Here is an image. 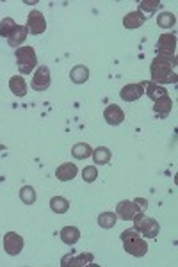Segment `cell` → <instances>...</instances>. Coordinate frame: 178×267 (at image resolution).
Wrapping results in <instances>:
<instances>
[{
	"mask_svg": "<svg viewBox=\"0 0 178 267\" xmlns=\"http://www.w3.org/2000/svg\"><path fill=\"white\" fill-rule=\"evenodd\" d=\"M50 82H52V77H50V70L47 66H39L38 70L34 71L32 75V80H31V88L34 91H47L50 88Z\"/></svg>",
	"mask_w": 178,
	"mask_h": 267,
	"instance_id": "8992f818",
	"label": "cell"
},
{
	"mask_svg": "<svg viewBox=\"0 0 178 267\" xmlns=\"http://www.w3.org/2000/svg\"><path fill=\"white\" fill-rule=\"evenodd\" d=\"M14 55H16V66L18 71L21 75H29L34 71V68L38 66V55H36V50L32 47H20L14 50Z\"/></svg>",
	"mask_w": 178,
	"mask_h": 267,
	"instance_id": "3957f363",
	"label": "cell"
},
{
	"mask_svg": "<svg viewBox=\"0 0 178 267\" xmlns=\"http://www.w3.org/2000/svg\"><path fill=\"white\" fill-rule=\"evenodd\" d=\"M118 223V216L114 212H102L98 216V224L100 228H105V230H110L114 228Z\"/></svg>",
	"mask_w": 178,
	"mask_h": 267,
	"instance_id": "cb8c5ba5",
	"label": "cell"
},
{
	"mask_svg": "<svg viewBox=\"0 0 178 267\" xmlns=\"http://www.w3.org/2000/svg\"><path fill=\"white\" fill-rule=\"evenodd\" d=\"M27 34H29L27 25H16V29L13 31V34L7 37V45H9L11 48H20L21 43L27 39Z\"/></svg>",
	"mask_w": 178,
	"mask_h": 267,
	"instance_id": "9a60e30c",
	"label": "cell"
},
{
	"mask_svg": "<svg viewBox=\"0 0 178 267\" xmlns=\"http://www.w3.org/2000/svg\"><path fill=\"white\" fill-rule=\"evenodd\" d=\"M27 29L32 36H39L47 31V20H44L43 13L38 9H32L27 16Z\"/></svg>",
	"mask_w": 178,
	"mask_h": 267,
	"instance_id": "52a82bcc",
	"label": "cell"
},
{
	"mask_svg": "<svg viewBox=\"0 0 178 267\" xmlns=\"http://www.w3.org/2000/svg\"><path fill=\"white\" fill-rule=\"evenodd\" d=\"M143 95H144L143 82H141V84H127V86H123L120 91V96L123 101H136V100H139Z\"/></svg>",
	"mask_w": 178,
	"mask_h": 267,
	"instance_id": "8fae6325",
	"label": "cell"
},
{
	"mask_svg": "<svg viewBox=\"0 0 178 267\" xmlns=\"http://www.w3.org/2000/svg\"><path fill=\"white\" fill-rule=\"evenodd\" d=\"M153 104H155L153 105V112L161 119H166L169 114H171V111H173V100H171V96H164V98L153 101Z\"/></svg>",
	"mask_w": 178,
	"mask_h": 267,
	"instance_id": "2e32d148",
	"label": "cell"
},
{
	"mask_svg": "<svg viewBox=\"0 0 178 267\" xmlns=\"http://www.w3.org/2000/svg\"><path fill=\"white\" fill-rule=\"evenodd\" d=\"M91 153H93V148L87 145V142H79V145H75L72 148V155H73V159H77V160L87 159V157H91Z\"/></svg>",
	"mask_w": 178,
	"mask_h": 267,
	"instance_id": "7402d4cb",
	"label": "cell"
},
{
	"mask_svg": "<svg viewBox=\"0 0 178 267\" xmlns=\"http://www.w3.org/2000/svg\"><path fill=\"white\" fill-rule=\"evenodd\" d=\"M2 150H6V146H4V145H0V152H2Z\"/></svg>",
	"mask_w": 178,
	"mask_h": 267,
	"instance_id": "4dcf8cb0",
	"label": "cell"
},
{
	"mask_svg": "<svg viewBox=\"0 0 178 267\" xmlns=\"http://www.w3.org/2000/svg\"><path fill=\"white\" fill-rule=\"evenodd\" d=\"M139 212H143V210L139 209V205H137L136 201L123 200L118 203V207H116V216L123 221H132Z\"/></svg>",
	"mask_w": 178,
	"mask_h": 267,
	"instance_id": "ba28073f",
	"label": "cell"
},
{
	"mask_svg": "<svg viewBox=\"0 0 178 267\" xmlns=\"http://www.w3.org/2000/svg\"><path fill=\"white\" fill-rule=\"evenodd\" d=\"M16 29V22L13 20V18H4L2 22H0V36L2 37H9L13 31Z\"/></svg>",
	"mask_w": 178,
	"mask_h": 267,
	"instance_id": "4316f807",
	"label": "cell"
},
{
	"mask_svg": "<svg viewBox=\"0 0 178 267\" xmlns=\"http://www.w3.org/2000/svg\"><path fill=\"white\" fill-rule=\"evenodd\" d=\"M24 246H25V242H24V237L21 235L14 234V232H7V234L4 235V250H6V253L9 255V257L20 255Z\"/></svg>",
	"mask_w": 178,
	"mask_h": 267,
	"instance_id": "5b68a950",
	"label": "cell"
},
{
	"mask_svg": "<svg viewBox=\"0 0 178 267\" xmlns=\"http://www.w3.org/2000/svg\"><path fill=\"white\" fill-rule=\"evenodd\" d=\"M151 82L155 84H176V57L175 55H157L150 66Z\"/></svg>",
	"mask_w": 178,
	"mask_h": 267,
	"instance_id": "6da1fadb",
	"label": "cell"
},
{
	"mask_svg": "<svg viewBox=\"0 0 178 267\" xmlns=\"http://www.w3.org/2000/svg\"><path fill=\"white\" fill-rule=\"evenodd\" d=\"M176 36L175 34H162L157 41V55H175Z\"/></svg>",
	"mask_w": 178,
	"mask_h": 267,
	"instance_id": "9c48e42d",
	"label": "cell"
},
{
	"mask_svg": "<svg viewBox=\"0 0 178 267\" xmlns=\"http://www.w3.org/2000/svg\"><path fill=\"white\" fill-rule=\"evenodd\" d=\"M121 242L128 255L136 258H143L148 253V244L143 239V235H139L136 230H125L121 232Z\"/></svg>",
	"mask_w": 178,
	"mask_h": 267,
	"instance_id": "7a4b0ae2",
	"label": "cell"
},
{
	"mask_svg": "<svg viewBox=\"0 0 178 267\" xmlns=\"http://www.w3.org/2000/svg\"><path fill=\"white\" fill-rule=\"evenodd\" d=\"M103 118H105V121L109 123L110 127H118L123 123L125 119V112L121 111L120 105L113 104V105H107L105 111H103Z\"/></svg>",
	"mask_w": 178,
	"mask_h": 267,
	"instance_id": "30bf717a",
	"label": "cell"
},
{
	"mask_svg": "<svg viewBox=\"0 0 178 267\" xmlns=\"http://www.w3.org/2000/svg\"><path fill=\"white\" fill-rule=\"evenodd\" d=\"M134 201H136L137 205H139V209L143 210V212L148 209V200H143V198H136V200H134Z\"/></svg>",
	"mask_w": 178,
	"mask_h": 267,
	"instance_id": "f546056e",
	"label": "cell"
},
{
	"mask_svg": "<svg viewBox=\"0 0 178 267\" xmlns=\"http://www.w3.org/2000/svg\"><path fill=\"white\" fill-rule=\"evenodd\" d=\"M36 191H34V187H31V186H24L20 189V200L25 203V205H34L36 203Z\"/></svg>",
	"mask_w": 178,
	"mask_h": 267,
	"instance_id": "d4e9b609",
	"label": "cell"
},
{
	"mask_svg": "<svg viewBox=\"0 0 178 267\" xmlns=\"http://www.w3.org/2000/svg\"><path fill=\"white\" fill-rule=\"evenodd\" d=\"M77 173H79V168H77V164H73V162L61 164V166L55 169V176H57L61 182H70V180H73L77 176Z\"/></svg>",
	"mask_w": 178,
	"mask_h": 267,
	"instance_id": "5bb4252c",
	"label": "cell"
},
{
	"mask_svg": "<svg viewBox=\"0 0 178 267\" xmlns=\"http://www.w3.org/2000/svg\"><path fill=\"white\" fill-rule=\"evenodd\" d=\"M144 22H146V18L141 11H132L123 18V27L132 31V29H139L141 25H144Z\"/></svg>",
	"mask_w": 178,
	"mask_h": 267,
	"instance_id": "ac0fdd59",
	"label": "cell"
},
{
	"mask_svg": "<svg viewBox=\"0 0 178 267\" xmlns=\"http://www.w3.org/2000/svg\"><path fill=\"white\" fill-rule=\"evenodd\" d=\"M95 260V257H93L91 253H80L79 257H73V253H68L62 257L61 260V265L62 267H79V265H87L91 264V262Z\"/></svg>",
	"mask_w": 178,
	"mask_h": 267,
	"instance_id": "7c38bea8",
	"label": "cell"
},
{
	"mask_svg": "<svg viewBox=\"0 0 178 267\" xmlns=\"http://www.w3.org/2000/svg\"><path fill=\"white\" fill-rule=\"evenodd\" d=\"M161 7V2L159 0H141L139 2V11H146V13H155V11Z\"/></svg>",
	"mask_w": 178,
	"mask_h": 267,
	"instance_id": "83f0119b",
	"label": "cell"
},
{
	"mask_svg": "<svg viewBox=\"0 0 178 267\" xmlns=\"http://www.w3.org/2000/svg\"><path fill=\"white\" fill-rule=\"evenodd\" d=\"M132 221H134V230L139 235L146 237V239H155L159 235V232H161V227H159L157 221L144 216V212H139Z\"/></svg>",
	"mask_w": 178,
	"mask_h": 267,
	"instance_id": "277c9868",
	"label": "cell"
},
{
	"mask_svg": "<svg viewBox=\"0 0 178 267\" xmlns=\"http://www.w3.org/2000/svg\"><path fill=\"white\" fill-rule=\"evenodd\" d=\"M59 237H61V240L66 246H75L80 239V230L77 227H64L61 230V234H59Z\"/></svg>",
	"mask_w": 178,
	"mask_h": 267,
	"instance_id": "d6986e66",
	"label": "cell"
},
{
	"mask_svg": "<svg viewBox=\"0 0 178 267\" xmlns=\"http://www.w3.org/2000/svg\"><path fill=\"white\" fill-rule=\"evenodd\" d=\"M9 89L14 96L24 98V96L27 95V82H25V78L20 77V75H14V77L9 78Z\"/></svg>",
	"mask_w": 178,
	"mask_h": 267,
	"instance_id": "e0dca14e",
	"label": "cell"
},
{
	"mask_svg": "<svg viewBox=\"0 0 178 267\" xmlns=\"http://www.w3.org/2000/svg\"><path fill=\"white\" fill-rule=\"evenodd\" d=\"M175 24H176V18L173 13H161L157 16V25L161 29H171L175 27Z\"/></svg>",
	"mask_w": 178,
	"mask_h": 267,
	"instance_id": "484cf974",
	"label": "cell"
},
{
	"mask_svg": "<svg viewBox=\"0 0 178 267\" xmlns=\"http://www.w3.org/2000/svg\"><path fill=\"white\" fill-rule=\"evenodd\" d=\"M70 78H72L73 84H84L89 78V68L84 65L73 66L72 71H70Z\"/></svg>",
	"mask_w": 178,
	"mask_h": 267,
	"instance_id": "ffe728a7",
	"label": "cell"
},
{
	"mask_svg": "<svg viewBox=\"0 0 178 267\" xmlns=\"http://www.w3.org/2000/svg\"><path fill=\"white\" fill-rule=\"evenodd\" d=\"M93 160H95L96 166H105V164L110 162V157H113V153H110L109 148H105V146H100V148H95L93 150Z\"/></svg>",
	"mask_w": 178,
	"mask_h": 267,
	"instance_id": "44dd1931",
	"label": "cell"
},
{
	"mask_svg": "<svg viewBox=\"0 0 178 267\" xmlns=\"http://www.w3.org/2000/svg\"><path fill=\"white\" fill-rule=\"evenodd\" d=\"M82 178L84 182L87 183H93L96 178H98V169H96V166H86L82 169Z\"/></svg>",
	"mask_w": 178,
	"mask_h": 267,
	"instance_id": "f1b7e54d",
	"label": "cell"
},
{
	"mask_svg": "<svg viewBox=\"0 0 178 267\" xmlns=\"http://www.w3.org/2000/svg\"><path fill=\"white\" fill-rule=\"evenodd\" d=\"M143 86H144V93L148 95V98H151L153 101L164 98V96H169L168 89L162 88V86H159V84H155V82H151V80H144Z\"/></svg>",
	"mask_w": 178,
	"mask_h": 267,
	"instance_id": "4fadbf2b",
	"label": "cell"
},
{
	"mask_svg": "<svg viewBox=\"0 0 178 267\" xmlns=\"http://www.w3.org/2000/svg\"><path fill=\"white\" fill-rule=\"evenodd\" d=\"M50 209L55 214H66L70 210V201L62 196H54L50 200Z\"/></svg>",
	"mask_w": 178,
	"mask_h": 267,
	"instance_id": "603a6c76",
	"label": "cell"
}]
</instances>
